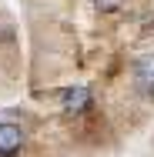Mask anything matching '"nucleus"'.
<instances>
[{"label":"nucleus","instance_id":"1","mask_svg":"<svg viewBox=\"0 0 154 157\" xmlns=\"http://www.w3.org/2000/svg\"><path fill=\"white\" fill-rule=\"evenodd\" d=\"M24 144V130L17 124H0V157H17Z\"/></svg>","mask_w":154,"mask_h":157},{"label":"nucleus","instance_id":"2","mask_svg":"<svg viewBox=\"0 0 154 157\" xmlns=\"http://www.w3.org/2000/svg\"><path fill=\"white\" fill-rule=\"evenodd\" d=\"M91 107V90L87 87H70L67 94H64V110L67 114H81V110H87Z\"/></svg>","mask_w":154,"mask_h":157},{"label":"nucleus","instance_id":"3","mask_svg":"<svg viewBox=\"0 0 154 157\" xmlns=\"http://www.w3.org/2000/svg\"><path fill=\"white\" fill-rule=\"evenodd\" d=\"M137 80L144 90H154V54H144L137 60Z\"/></svg>","mask_w":154,"mask_h":157},{"label":"nucleus","instance_id":"4","mask_svg":"<svg viewBox=\"0 0 154 157\" xmlns=\"http://www.w3.org/2000/svg\"><path fill=\"white\" fill-rule=\"evenodd\" d=\"M94 7H97L101 13H114V10L124 7V0H94Z\"/></svg>","mask_w":154,"mask_h":157}]
</instances>
